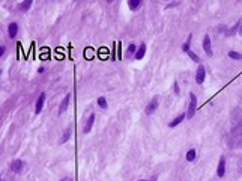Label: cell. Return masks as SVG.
I'll return each mask as SVG.
<instances>
[{
	"instance_id": "1",
	"label": "cell",
	"mask_w": 242,
	"mask_h": 181,
	"mask_svg": "<svg viewBox=\"0 0 242 181\" xmlns=\"http://www.w3.org/2000/svg\"><path fill=\"white\" fill-rule=\"evenodd\" d=\"M196 109H197V97L191 92L190 94V104H188V112H187V118L191 119L196 113Z\"/></svg>"
},
{
	"instance_id": "2",
	"label": "cell",
	"mask_w": 242,
	"mask_h": 181,
	"mask_svg": "<svg viewBox=\"0 0 242 181\" xmlns=\"http://www.w3.org/2000/svg\"><path fill=\"white\" fill-rule=\"evenodd\" d=\"M158 104H160V101H158V97H154L152 100H151V103L146 106V109H144V112H146V115H152L157 109H158Z\"/></svg>"
},
{
	"instance_id": "3",
	"label": "cell",
	"mask_w": 242,
	"mask_h": 181,
	"mask_svg": "<svg viewBox=\"0 0 242 181\" xmlns=\"http://www.w3.org/2000/svg\"><path fill=\"white\" fill-rule=\"evenodd\" d=\"M204 79H206V70H204L203 65H199L197 73H196V82H197L199 85H202L203 82H204Z\"/></svg>"
},
{
	"instance_id": "4",
	"label": "cell",
	"mask_w": 242,
	"mask_h": 181,
	"mask_svg": "<svg viewBox=\"0 0 242 181\" xmlns=\"http://www.w3.org/2000/svg\"><path fill=\"white\" fill-rule=\"evenodd\" d=\"M23 168H24V162L23 160H14L12 163H11V171L12 172H15V174H18V172H21L23 171Z\"/></svg>"
},
{
	"instance_id": "5",
	"label": "cell",
	"mask_w": 242,
	"mask_h": 181,
	"mask_svg": "<svg viewBox=\"0 0 242 181\" xmlns=\"http://www.w3.org/2000/svg\"><path fill=\"white\" fill-rule=\"evenodd\" d=\"M44 103H45V92H42L39 97H38V101H36V106H35V113H36V115H39L41 112H42Z\"/></svg>"
},
{
	"instance_id": "6",
	"label": "cell",
	"mask_w": 242,
	"mask_h": 181,
	"mask_svg": "<svg viewBox=\"0 0 242 181\" xmlns=\"http://www.w3.org/2000/svg\"><path fill=\"white\" fill-rule=\"evenodd\" d=\"M93 122H95V113H90L89 118H87V121H86V124H84V127H83V133H89L92 130Z\"/></svg>"
},
{
	"instance_id": "7",
	"label": "cell",
	"mask_w": 242,
	"mask_h": 181,
	"mask_svg": "<svg viewBox=\"0 0 242 181\" xmlns=\"http://www.w3.org/2000/svg\"><path fill=\"white\" fill-rule=\"evenodd\" d=\"M224 174H226V159H224V157H221V159H220V162H218L217 175L221 178V177H224Z\"/></svg>"
},
{
	"instance_id": "8",
	"label": "cell",
	"mask_w": 242,
	"mask_h": 181,
	"mask_svg": "<svg viewBox=\"0 0 242 181\" xmlns=\"http://www.w3.org/2000/svg\"><path fill=\"white\" fill-rule=\"evenodd\" d=\"M203 50L207 56H212V44H211V38L207 35L203 38Z\"/></svg>"
},
{
	"instance_id": "9",
	"label": "cell",
	"mask_w": 242,
	"mask_h": 181,
	"mask_svg": "<svg viewBox=\"0 0 242 181\" xmlns=\"http://www.w3.org/2000/svg\"><path fill=\"white\" fill-rule=\"evenodd\" d=\"M69 98H71V94H66L65 95V98H63V101L60 103V107H59V115H62L66 109H68V104H69Z\"/></svg>"
},
{
	"instance_id": "10",
	"label": "cell",
	"mask_w": 242,
	"mask_h": 181,
	"mask_svg": "<svg viewBox=\"0 0 242 181\" xmlns=\"http://www.w3.org/2000/svg\"><path fill=\"white\" fill-rule=\"evenodd\" d=\"M185 118H187V115H185V113H182V115L176 116V118H174L173 121H170L168 127H170V128H174V127H177V125H179V124H181V122H182V121H184Z\"/></svg>"
},
{
	"instance_id": "11",
	"label": "cell",
	"mask_w": 242,
	"mask_h": 181,
	"mask_svg": "<svg viewBox=\"0 0 242 181\" xmlns=\"http://www.w3.org/2000/svg\"><path fill=\"white\" fill-rule=\"evenodd\" d=\"M8 33H9V38H15L17 33H18V24L17 23H11L9 27H8Z\"/></svg>"
},
{
	"instance_id": "12",
	"label": "cell",
	"mask_w": 242,
	"mask_h": 181,
	"mask_svg": "<svg viewBox=\"0 0 242 181\" xmlns=\"http://www.w3.org/2000/svg\"><path fill=\"white\" fill-rule=\"evenodd\" d=\"M144 54H146V44L143 43V44H140V47L137 48V53H135V59H143L144 57Z\"/></svg>"
},
{
	"instance_id": "13",
	"label": "cell",
	"mask_w": 242,
	"mask_h": 181,
	"mask_svg": "<svg viewBox=\"0 0 242 181\" xmlns=\"http://www.w3.org/2000/svg\"><path fill=\"white\" fill-rule=\"evenodd\" d=\"M241 24H242V21L239 20V21H238V23H236V24H235V26H233V27H232V29H230V30L227 32V35H229V36H235V35L238 33V30H239Z\"/></svg>"
},
{
	"instance_id": "14",
	"label": "cell",
	"mask_w": 242,
	"mask_h": 181,
	"mask_svg": "<svg viewBox=\"0 0 242 181\" xmlns=\"http://www.w3.org/2000/svg\"><path fill=\"white\" fill-rule=\"evenodd\" d=\"M30 6H32V0H26V2L20 3L17 9H18V11H27V9H29Z\"/></svg>"
},
{
	"instance_id": "15",
	"label": "cell",
	"mask_w": 242,
	"mask_h": 181,
	"mask_svg": "<svg viewBox=\"0 0 242 181\" xmlns=\"http://www.w3.org/2000/svg\"><path fill=\"white\" fill-rule=\"evenodd\" d=\"M140 5H141V2H140V0H129V2H128V6H129V9H132V11L138 9V8H140Z\"/></svg>"
},
{
	"instance_id": "16",
	"label": "cell",
	"mask_w": 242,
	"mask_h": 181,
	"mask_svg": "<svg viewBox=\"0 0 242 181\" xmlns=\"http://www.w3.org/2000/svg\"><path fill=\"white\" fill-rule=\"evenodd\" d=\"M71 131H72V128H71V127H68V128L65 130V133H63L62 139H60V143H65V142H68V139L71 137Z\"/></svg>"
},
{
	"instance_id": "17",
	"label": "cell",
	"mask_w": 242,
	"mask_h": 181,
	"mask_svg": "<svg viewBox=\"0 0 242 181\" xmlns=\"http://www.w3.org/2000/svg\"><path fill=\"white\" fill-rule=\"evenodd\" d=\"M135 53H137V45H135V44H129L128 51H126V57H131L132 54L135 56Z\"/></svg>"
},
{
	"instance_id": "18",
	"label": "cell",
	"mask_w": 242,
	"mask_h": 181,
	"mask_svg": "<svg viewBox=\"0 0 242 181\" xmlns=\"http://www.w3.org/2000/svg\"><path fill=\"white\" fill-rule=\"evenodd\" d=\"M191 39H193V35H188V38H187V43L182 45V51H185V53H188V51H190V44H191Z\"/></svg>"
},
{
	"instance_id": "19",
	"label": "cell",
	"mask_w": 242,
	"mask_h": 181,
	"mask_svg": "<svg viewBox=\"0 0 242 181\" xmlns=\"http://www.w3.org/2000/svg\"><path fill=\"white\" fill-rule=\"evenodd\" d=\"M185 157H187V160H188V162H194V160H196V149H194V148H193V149H190V151L187 152V155H185Z\"/></svg>"
},
{
	"instance_id": "20",
	"label": "cell",
	"mask_w": 242,
	"mask_h": 181,
	"mask_svg": "<svg viewBox=\"0 0 242 181\" xmlns=\"http://www.w3.org/2000/svg\"><path fill=\"white\" fill-rule=\"evenodd\" d=\"M229 57H232V59H235V60H241L242 54L238 53V51H229Z\"/></svg>"
},
{
	"instance_id": "21",
	"label": "cell",
	"mask_w": 242,
	"mask_h": 181,
	"mask_svg": "<svg viewBox=\"0 0 242 181\" xmlns=\"http://www.w3.org/2000/svg\"><path fill=\"white\" fill-rule=\"evenodd\" d=\"M98 106H99L101 109H107V101H105L104 97H99V98H98Z\"/></svg>"
},
{
	"instance_id": "22",
	"label": "cell",
	"mask_w": 242,
	"mask_h": 181,
	"mask_svg": "<svg viewBox=\"0 0 242 181\" xmlns=\"http://www.w3.org/2000/svg\"><path fill=\"white\" fill-rule=\"evenodd\" d=\"M188 56H190V57H191V59H193V60H194V62H200V57H199V56H197V54H196V53H193V51H191V50H190V51H188Z\"/></svg>"
},
{
	"instance_id": "23",
	"label": "cell",
	"mask_w": 242,
	"mask_h": 181,
	"mask_svg": "<svg viewBox=\"0 0 242 181\" xmlns=\"http://www.w3.org/2000/svg\"><path fill=\"white\" fill-rule=\"evenodd\" d=\"M5 51H6V47H5V45H2V47H0V56H3V54H5Z\"/></svg>"
},
{
	"instance_id": "24",
	"label": "cell",
	"mask_w": 242,
	"mask_h": 181,
	"mask_svg": "<svg viewBox=\"0 0 242 181\" xmlns=\"http://www.w3.org/2000/svg\"><path fill=\"white\" fill-rule=\"evenodd\" d=\"M174 94H179V85H177V82H174Z\"/></svg>"
},
{
	"instance_id": "25",
	"label": "cell",
	"mask_w": 242,
	"mask_h": 181,
	"mask_svg": "<svg viewBox=\"0 0 242 181\" xmlns=\"http://www.w3.org/2000/svg\"><path fill=\"white\" fill-rule=\"evenodd\" d=\"M157 178H158V177H157V175H154V177H152V178H149V180H138V181H157Z\"/></svg>"
},
{
	"instance_id": "26",
	"label": "cell",
	"mask_w": 242,
	"mask_h": 181,
	"mask_svg": "<svg viewBox=\"0 0 242 181\" xmlns=\"http://www.w3.org/2000/svg\"><path fill=\"white\" fill-rule=\"evenodd\" d=\"M60 181H71V178H63V180H60Z\"/></svg>"
}]
</instances>
